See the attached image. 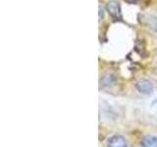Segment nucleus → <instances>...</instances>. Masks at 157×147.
<instances>
[{"mask_svg": "<svg viewBox=\"0 0 157 147\" xmlns=\"http://www.w3.org/2000/svg\"><path fill=\"white\" fill-rule=\"evenodd\" d=\"M106 10L113 18L121 17V7L120 3L116 0H111L106 4Z\"/></svg>", "mask_w": 157, "mask_h": 147, "instance_id": "nucleus-2", "label": "nucleus"}, {"mask_svg": "<svg viewBox=\"0 0 157 147\" xmlns=\"http://www.w3.org/2000/svg\"><path fill=\"white\" fill-rule=\"evenodd\" d=\"M140 144L142 147H157V136L145 135L141 139Z\"/></svg>", "mask_w": 157, "mask_h": 147, "instance_id": "nucleus-4", "label": "nucleus"}, {"mask_svg": "<svg viewBox=\"0 0 157 147\" xmlns=\"http://www.w3.org/2000/svg\"><path fill=\"white\" fill-rule=\"evenodd\" d=\"M108 147H128L127 140L122 135H113L107 141Z\"/></svg>", "mask_w": 157, "mask_h": 147, "instance_id": "nucleus-3", "label": "nucleus"}, {"mask_svg": "<svg viewBox=\"0 0 157 147\" xmlns=\"http://www.w3.org/2000/svg\"><path fill=\"white\" fill-rule=\"evenodd\" d=\"M136 88L137 91L142 93V94H150L153 90V85L148 80H141L136 82Z\"/></svg>", "mask_w": 157, "mask_h": 147, "instance_id": "nucleus-1", "label": "nucleus"}, {"mask_svg": "<svg viewBox=\"0 0 157 147\" xmlns=\"http://www.w3.org/2000/svg\"><path fill=\"white\" fill-rule=\"evenodd\" d=\"M101 17H103V11L101 12V9L99 8V19L101 20Z\"/></svg>", "mask_w": 157, "mask_h": 147, "instance_id": "nucleus-5", "label": "nucleus"}]
</instances>
